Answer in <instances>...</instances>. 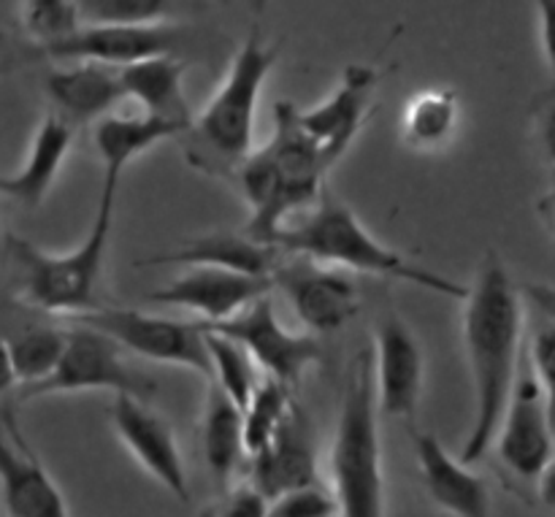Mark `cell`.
<instances>
[{
    "instance_id": "cell-1",
    "label": "cell",
    "mask_w": 555,
    "mask_h": 517,
    "mask_svg": "<svg viewBox=\"0 0 555 517\" xmlns=\"http://www.w3.org/2000/svg\"><path fill=\"white\" fill-rule=\"evenodd\" d=\"M461 301L464 345L475 390V421L459 461L472 466L493 448V437L520 374L524 293L509 280L499 255L488 253Z\"/></svg>"
},
{
    "instance_id": "cell-2",
    "label": "cell",
    "mask_w": 555,
    "mask_h": 517,
    "mask_svg": "<svg viewBox=\"0 0 555 517\" xmlns=\"http://www.w3.org/2000/svg\"><path fill=\"white\" fill-rule=\"evenodd\" d=\"M331 168L318 141L298 122L296 103H276L274 135L258 152H247L233 171L249 204L244 233L274 244V233L287 225V217L318 201Z\"/></svg>"
},
{
    "instance_id": "cell-3",
    "label": "cell",
    "mask_w": 555,
    "mask_h": 517,
    "mask_svg": "<svg viewBox=\"0 0 555 517\" xmlns=\"http://www.w3.org/2000/svg\"><path fill=\"white\" fill-rule=\"evenodd\" d=\"M117 190L119 182L103 179L90 231H87L85 242L68 253L54 255L38 249L27 238H5V263H9L11 282H14L20 301L33 309H41V312L68 314V318L98 307Z\"/></svg>"
},
{
    "instance_id": "cell-4",
    "label": "cell",
    "mask_w": 555,
    "mask_h": 517,
    "mask_svg": "<svg viewBox=\"0 0 555 517\" xmlns=\"http://www.w3.org/2000/svg\"><path fill=\"white\" fill-rule=\"evenodd\" d=\"M280 60V43L266 41L260 25L247 33L231 70L209 106L190 122L188 160L209 177H233L253 150L255 114L266 79Z\"/></svg>"
},
{
    "instance_id": "cell-5",
    "label": "cell",
    "mask_w": 555,
    "mask_h": 517,
    "mask_svg": "<svg viewBox=\"0 0 555 517\" xmlns=\"http://www.w3.org/2000/svg\"><path fill=\"white\" fill-rule=\"evenodd\" d=\"M274 244H280L285 253L307 255L320 263L345 266V269L361 271V274L388 276V280H399L404 285L426 287L439 296H466V285H459V282L448 280L437 271L410 263L404 255L377 242L366 231V225L358 220L356 211L325 188L320 190L318 201H314L312 215H307L296 225H291V222L282 225L274 233Z\"/></svg>"
},
{
    "instance_id": "cell-6",
    "label": "cell",
    "mask_w": 555,
    "mask_h": 517,
    "mask_svg": "<svg viewBox=\"0 0 555 517\" xmlns=\"http://www.w3.org/2000/svg\"><path fill=\"white\" fill-rule=\"evenodd\" d=\"M331 475H334L341 515L379 517L385 513L383 442H379L372 347L352 358L347 374L334 448H331Z\"/></svg>"
},
{
    "instance_id": "cell-7",
    "label": "cell",
    "mask_w": 555,
    "mask_h": 517,
    "mask_svg": "<svg viewBox=\"0 0 555 517\" xmlns=\"http://www.w3.org/2000/svg\"><path fill=\"white\" fill-rule=\"evenodd\" d=\"M85 390H112V393L146 399L155 393V383L128 366L122 347L112 336L76 323V328L65 331V350L54 372L41 383L25 385L20 390V399L30 401L41 396L85 393Z\"/></svg>"
},
{
    "instance_id": "cell-8",
    "label": "cell",
    "mask_w": 555,
    "mask_h": 517,
    "mask_svg": "<svg viewBox=\"0 0 555 517\" xmlns=\"http://www.w3.org/2000/svg\"><path fill=\"white\" fill-rule=\"evenodd\" d=\"M70 320L112 336L122 350L135 352L146 361L190 369V372L201 374L206 383H211L209 350H206L201 325L139 312V309L101 307V303L90 312L74 314Z\"/></svg>"
},
{
    "instance_id": "cell-9",
    "label": "cell",
    "mask_w": 555,
    "mask_h": 517,
    "mask_svg": "<svg viewBox=\"0 0 555 517\" xmlns=\"http://www.w3.org/2000/svg\"><path fill=\"white\" fill-rule=\"evenodd\" d=\"M551 404L553 396L547 393L529 372L526 377L515 379L513 396L504 410L502 423L496 428V453L502 464L513 475L526 482H540L545 488V502H551L553 493V426H551Z\"/></svg>"
},
{
    "instance_id": "cell-10",
    "label": "cell",
    "mask_w": 555,
    "mask_h": 517,
    "mask_svg": "<svg viewBox=\"0 0 555 517\" xmlns=\"http://www.w3.org/2000/svg\"><path fill=\"white\" fill-rule=\"evenodd\" d=\"M269 276L271 287L287 298L312 334H336L361 312V290L352 276L341 274L339 266L285 253Z\"/></svg>"
},
{
    "instance_id": "cell-11",
    "label": "cell",
    "mask_w": 555,
    "mask_h": 517,
    "mask_svg": "<svg viewBox=\"0 0 555 517\" xmlns=\"http://www.w3.org/2000/svg\"><path fill=\"white\" fill-rule=\"evenodd\" d=\"M204 328L220 331V334L236 339L253 356L258 369H263L266 377L280 379L287 388L301 383L307 369H312L323 358L318 336L291 334L287 328H282L269 293L255 298L249 307H244L233 318L220 320V323H206Z\"/></svg>"
},
{
    "instance_id": "cell-12",
    "label": "cell",
    "mask_w": 555,
    "mask_h": 517,
    "mask_svg": "<svg viewBox=\"0 0 555 517\" xmlns=\"http://www.w3.org/2000/svg\"><path fill=\"white\" fill-rule=\"evenodd\" d=\"M188 33L177 25L152 22V25H76L68 36L41 49L47 57L74 63V60H92V63L125 68L139 60L157 57V54H179Z\"/></svg>"
},
{
    "instance_id": "cell-13",
    "label": "cell",
    "mask_w": 555,
    "mask_h": 517,
    "mask_svg": "<svg viewBox=\"0 0 555 517\" xmlns=\"http://www.w3.org/2000/svg\"><path fill=\"white\" fill-rule=\"evenodd\" d=\"M112 426L141 469L150 471L179 502H190L188 469H184L177 437L166 417L150 410L146 399L117 393L112 404Z\"/></svg>"
},
{
    "instance_id": "cell-14",
    "label": "cell",
    "mask_w": 555,
    "mask_h": 517,
    "mask_svg": "<svg viewBox=\"0 0 555 517\" xmlns=\"http://www.w3.org/2000/svg\"><path fill=\"white\" fill-rule=\"evenodd\" d=\"M271 290H274L271 276L244 274V271L222 269V266H190L188 274L150 293L146 301L157 307L188 309V312L201 314L206 323H220Z\"/></svg>"
},
{
    "instance_id": "cell-15",
    "label": "cell",
    "mask_w": 555,
    "mask_h": 517,
    "mask_svg": "<svg viewBox=\"0 0 555 517\" xmlns=\"http://www.w3.org/2000/svg\"><path fill=\"white\" fill-rule=\"evenodd\" d=\"M0 513L9 517H65L70 513L63 491L25 442L11 412H5L0 426Z\"/></svg>"
},
{
    "instance_id": "cell-16",
    "label": "cell",
    "mask_w": 555,
    "mask_h": 517,
    "mask_svg": "<svg viewBox=\"0 0 555 517\" xmlns=\"http://www.w3.org/2000/svg\"><path fill=\"white\" fill-rule=\"evenodd\" d=\"M372 363L379 412L396 421H412L423 396L426 358L406 323L399 318L379 320Z\"/></svg>"
},
{
    "instance_id": "cell-17",
    "label": "cell",
    "mask_w": 555,
    "mask_h": 517,
    "mask_svg": "<svg viewBox=\"0 0 555 517\" xmlns=\"http://www.w3.org/2000/svg\"><path fill=\"white\" fill-rule=\"evenodd\" d=\"M379 81L383 70L377 65H347L339 87L320 106L307 112L298 108V122L318 141L331 166L350 150L352 139L361 133Z\"/></svg>"
},
{
    "instance_id": "cell-18",
    "label": "cell",
    "mask_w": 555,
    "mask_h": 517,
    "mask_svg": "<svg viewBox=\"0 0 555 517\" xmlns=\"http://www.w3.org/2000/svg\"><path fill=\"white\" fill-rule=\"evenodd\" d=\"M253 458V482L266 499H274L291 488L318 482V455H314L312 423L301 406L293 401L285 421L280 423L269 444L249 455Z\"/></svg>"
},
{
    "instance_id": "cell-19",
    "label": "cell",
    "mask_w": 555,
    "mask_h": 517,
    "mask_svg": "<svg viewBox=\"0 0 555 517\" xmlns=\"http://www.w3.org/2000/svg\"><path fill=\"white\" fill-rule=\"evenodd\" d=\"M74 144V125L49 112L33 133L27 155L14 173H0V195L25 209H38L57 182Z\"/></svg>"
},
{
    "instance_id": "cell-20",
    "label": "cell",
    "mask_w": 555,
    "mask_h": 517,
    "mask_svg": "<svg viewBox=\"0 0 555 517\" xmlns=\"http://www.w3.org/2000/svg\"><path fill=\"white\" fill-rule=\"evenodd\" d=\"M412 442L423 486L444 513L459 517H486L491 513V493L482 477L469 471L464 461L453 458L434 434H415Z\"/></svg>"
},
{
    "instance_id": "cell-21",
    "label": "cell",
    "mask_w": 555,
    "mask_h": 517,
    "mask_svg": "<svg viewBox=\"0 0 555 517\" xmlns=\"http://www.w3.org/2000/svg\"><path fill=\"white\" fill-rule=\"evenodd\" d=\"M282 258H285V249H282L280 244L258 242V238H253L249 233L211 231L204 233V236H195L190 238V242L179 244L177 249L141 258L135 266H139V269L166 263L222 266V269L244 271V274L269 276Z\"/></svg>"
},
{
    "instance_id": "cell-22",
    "label": "cell",
    "mask_w": 555,
    "mask_h": 517,
    "mask_svg": "<svg viewBox=\"0 0 555 517\" xmlns=\"http://www.w3.org/2000/svg\"><path fill=\"white\" fill-rule=\"evenodd\" d=\"M47 95L52 101V112L65 122L87 125L106 117L122 101L125 90L119 68L92 60H74L70 68L52 70L47 76Z\"/></svg>"
},
{
    "instance_id": "cell-23",
    "label": "cell",
    "mask_w": 555,
    "mask_h": 517,
    "mask_svg": "<svg viewBox=\"0 0 555 517\" xmlns=\"http://www.w3.org/2000/svg\"><path fill=\"white\" fill-rule=\"evenodd\" d=\"M184 76H188V63L177 54H157L119 68L125 98L139 101L144 114L168 119L188 130L193 117L184 95Z\"/></svg>"
},
{
    "instance_id": "cell-24",
    "label": "cell",
    "mask_w": 555,
    "mask_h": 517,
    "mask_svg": "<svg viewBox=\"0 0 555 517\" xmlns=\"http://www.w3.org/2000/svg\"><path fill=\"white\" fill-rule=\"evenodd\" d=\"M184 128L168 119L141 114V117H101L95 128V150L103 163V179L119 182L125 168L160 141L182 135Z\"/></svg>"
},
{
    "instance_id": "cell-25",
    "label": "cell",
    "mask_w": 555,
    "mask_h": 517,
    "mask_svg": "<svg viewBox=\"0 0 555 517\" xmlns=\"http://www.w3.org/2000/svg\"><path fill=\"white\" fill-rule=\"evenodd\" d=\"M204 458L217 482H228V477L236 471L238 461L244 455V426H242V406L209 383V396H206L204 412Z\"/></svg>"
},
{
    "instance_id": "cell-26",
    "label": "cell",
    "mask_w": 555,
    "mask_h": 517,
    "mask_svg": "<svg viewBox=\"0 0 555 517\" xmlns=\"http://www.w3.org/2000/svg\"><path fill=\"white\" fill-rule=\"evenodd\" d=\"M459 92L455 90H423L406 103L401 119V139L417 152H431L448 144L459 125Z\"/></svg>"
},
{
    "instance_id": "cell-27",
    "label": "cell",
    "mask_w": 555,
    "mask_h": 517,
    "mask_svg": "<svg viewBox=\"0 0 555 517\" xmlns=\"http://www.w3.org/2000/svg\"><path fill=\"white\" fill-rule=\"evenodd\" d=\"M201 328H204V325H201ZM204 339L206 350H209L211 383L220 390H225V393L244 410V404H247L249 396H253L255 385L260 383L258 363H255L253 356L228 334L204 328Z\"/></svg>"
},
{
    "instance_id": "cell-28",
    "label": "cell",
    "mask_w": 555,
    "mask_h": 517,
    "mask_svg": "<svg viewBox=\"0 0 555 517\" xmlns=\"http://www.w3.org/2000/svg\"><path fill=\"white\" fill-rule=\"evenodd\" d=\"M291 388L285 383L274 377H260V383L255 385L253 396L244 404L242 410V426H244V453L253 455L258 453L263 444H269V439L274 437L280 423L285 421L287 410L293 406Z\"/></svg>"
},
{
    "instance_id": "cell-29",
    "label": "cell",
    "mask_w": 555,
    "mask_h": 517,
    "mask_svg": "<svg viewBox=\"0 0 555 517\" xmlns=\"http://www.w3.org/2000/svg\"><path fill=\"white\" fill-rule=\"evenodd\" d=\"M5 345L14 363L16 383L25 388V385L41 383L54 372L65 350V331L52 328V325H33Z\"/></svg>"
},
{
    "instance_id": "cell-30",
    "label": "cell",
    "mask_w": 555,
    "mask_h": 517,
    "mask_svg": "<svg viewBox=\"0 0 555 517\" xmlns=\"http://www.w3.org/2000/svg\"><path fill=\"white\" fill-rule=\"evenodd\" d=\"M79 25H152L171 16L173 0H74Z\"/></svg>"
},
{
    "instance_id": "cell-31",
    "label": "cell",
    "mask_w": 555,
    "mask_h": 517,
    "mask_svg": "<svg viewBox=\"0 0 555 517\" xmlns=\"http://www.w3.org/2000/svg\"><path fill=\"white\" fill-rule=\"evenodd\" d=\"M20 22L27 36L43 47L68 36L76 25L74 0H20Z\"/></svg>"
},
{
    "instance_id": "cell-32",
    "label": "cell",
    "mask_w": 555,
    "mask_h": 517,
    "mask_svg": "<svg viewBox=\"0 0 555 517\" xmlns=\"http://www.w3.org/2000/svg\"><path fill=\"white\" fill-rule=\"evenodd\" d=\"M269 515L274 517H334L339 513L336 496L325 493L318 482L291 488L269 502Z\"/></svg>"
},
{
    "instance_id": "cell-33",
    "label": "cell",
    "mask_w": 555,
    "mask_h": 517,
    "mask_svg": "<svg viewBox=\"0 0 555 517\" xmlns=\"http://www.w3.org/2000/svg\"><path fill=\"white\" fill-rule=\"evenodd\" d=\"M225 517H266L269 515V499L247 482V486H238L236 491L228 496L225 509H222Z\"/></svg>"
},
{
    "instance_id": "cell-34",
    "label": "cell",
    "mask_w": 555,
    "mask_h": 517,
    "mask_svg": "<svg viewBox=\"0 0 555 517\" xmlns=\"http://www.w3.org/2000/svg\"><path fill=\"white\" fill-rule=\"evenodd\" d=\"M534 5L540 9V27H542V49H545V60L547 65H551V57H553V0H534Z\"/></svg>"
},
{
    "instance_id": "cell-35",
    "label": "cell",
    "mask_w": 555,
    "mask_h": 517,
    "mask_svg": "<svg viewBox=\"0 0 555 517\" xmlns=\"http://www.w3.org/2000/svg\"><path fill=\"white\" fill-rule=\"evenodd\" d=\"M16 372H14V363H11V352L5 339H0V396L11 393L16 388Z\"/></svg>"
},
{
    "instance_id": "cell-36",
    "label": "cell",
    "mask_w": 555,
    "mask_h": 517,
    "mask_svg": "<svg viewBox=\"0 0 555 517\" xmlns=\"http://www.w3.org/2000/svg\"><path fill=\"white\" fill-rule=\"evenodd\" d=\"M11 52H14V49H11L9 33H5L3 27H0V74H3V70H9V65H11Z\"/></svg>"
},
{
    "instance_id": "cell-37",
    "label": "cell",
    "mask_w": 555,
    "mask_h": 517,
    "mask_svg": "<svg viewBox=\"0 0 555 517\" xmlns=\"http://www.w3.org/2000/svg\"><path fill=\"white\" fill-rule=\"evenodd\" d=\"M217 3H228V0H217Z\"/></svg>"
}]
</instances>
